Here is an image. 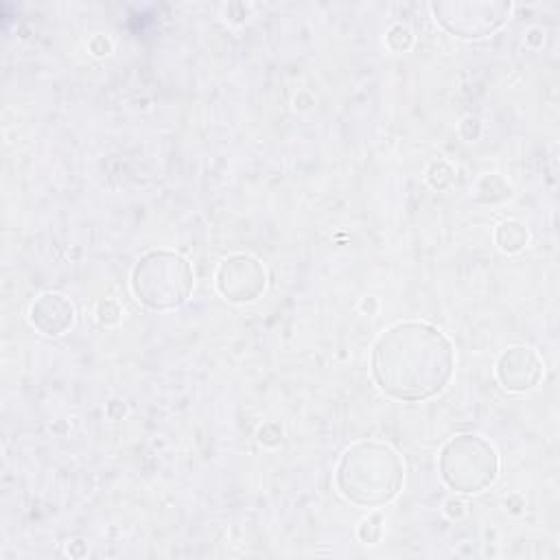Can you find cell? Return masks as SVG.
Wrapping results in <instances>:
<instances>
[{"mask_svg":"<svg viewBox=\"0 0 560 560\" xmlns=\"http://www.w3.org/2000/svg\"><path fill=\"white\" fill-rule=\"evenodd\" d=\"M337 488L357 505L376 508L392 501L402 486L398 453L376 440L352 444L337 464Z\"/></svg>","mask_w":560,"mask_h":560,"instance_id":"7a4b0ae2","label":"cell"},{"mask_svg":"<svg viewBox=\"0 0 560 560\" xmlns=\"http://www.w3.org/2000/svg\"><path fill=\"white\" fill-rule=\"evenodd\" d=\"M455 368L451 339L424 322L387 328L372 352L376 385L398 400H424L444 389Z\"/></svg>","mask_w":560,"mask_h":560,"instance_id":"6da1fadb","label":"cell"},{"mask_svg":"<svg viewBox=\"0 0 560 560\" xmlns=\"http://www.w3.org/2000/svg\"><path fill=\"white\" fill-rule=\"evenodd\" d=\"M431 11L448 33L464 39H477L501 28L512 4L503 0H448L433 2Z\"/></svg>","mask_w":560,"mask_h":560,"instance_id":"5b68a950","label":"cell"},{"mask_svg":"<svg viewBox=\"0 0 560 560\" xmlns=\"http://www.w3.org/2000/svg\"><path fill=\"white\" fill-rule=\"evenodd\" d=\"M217 287L232 302H252L265 289V269L252 256H230L219 265Z\"/></svg>","mask_w":560,"mask_h":560,"instance_id":"8992f818","label":"cell"},{"mask_svg":"<svg viewBox=\"0 0 560 560\" xmlns=\"http://www.w3.org/2000/svg\"><path fill=\"white\" fill-rule=\"evenodd\" d=\"M31 322L44 335H61L74 322V308L61 293H44L31 306Z\"/></svg>","mask_w":560,"mask_h":560,"instance_id":"ba28073f","label":"cell"},{"mask_svg":"<svg viewBox=\"0 0 560 560\" xmlns=\"http://www.w3.org/2000/svg\"><path fill=\"white\" fill-rule=\"evenodd\" d=\"M525 241H527V230L518 221H508V223L499 225L497 243L501 245V249L516 252L525 245Z\"/></svg>","mask_w":560,"mask_h":560,"instance_id":"9c48e42d","label":"cell"},{"mask_svg":"<svg viewBox=\"0 0 560 560\" xmlns=\"http://www.w3.org/2000/svg\"><path fill=\"white\" fill-rule=\"evenodd\" d=\"M133 295L153 311H168L186 302L192 291L188 260L168 249H151L133 267Z\"/></svg>","mask_w":560,"mask_h":560,"instance_id":"3957f363","label":"cell"},{"mask_svg":"<svg viewBox=\"0 0 560 560\" xmlns=\"http://www.w3.org/2000/svg\"><path fill=\"white\" fill-rule=\"evenodd\" d=\"M542 376V359L534 348L516 346L505 350L497 361V378L510 392L532 389Z\"/></svg>","mask_w":560,"mask_h":560,"instance_id":"52a82bcc","label":"cell"},{"mask_svg":"<svg viewBox=\"0 0 560 560\" xmlns=\"http://www.w3.org/2000/svg\"><path fill=\"white\" fill-rule=\"evenodd\" d=\"M497 470V451L479 435H457L442 448L440 472L453 490L481 492L494 481Z\"/></svg>","mask_w":560,"mask_h":560,"instance_id":"277c9868","label":"cell"}]
</instances>
